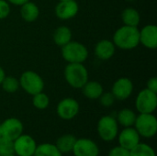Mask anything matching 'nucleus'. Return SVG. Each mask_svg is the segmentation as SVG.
<instances>
[{
    "label": "nucleus",
    "mask_w": 157,
    "mask_h": 156,
    "mask_svg": "<svg viewBox=\"0 0 157 156\" xmlns=\"http://www.w3.org/2000/svg\"><path fill=\"white\" fill-rule=\"evenodd\" d=\"M137 115L135 112L130 108H123L121 111H119L117 115V121L118 124L126 128V127H133L135 120H136Z\"/></svg>",
    "instance_id": "20"
},
{
    "label": "nucleus",
    "mask_w": 157,
    "mask_h": 156,
    "mask_svg": "<svg viewBox=\"0 0 157 156\" xmlns=\"http://www.w3.org/2000/svg\"><path fill=\"white\" fill-rule=\"evenodd\" d=\"M5 76H6L5 71H4L3 68L0 66V85H1V83H2V81H3V79L5 78Z\"/></svg>",
    "instance_id": "33"
},
{
    "label": "nucleus",
    "mask_w": 157,
    "mask_h": 156,
    "mask_svg": "<svg viewBox=\"0 0 157 156\" xmlns=\"http://www.w3.org/2000/svg\"><path fill=\"white\" fill-rule=\"evenodd\" d=\"M119 145L131 151L139 143H141V136L133 127L124 128L117 136Z\"/></svg>",
    "instance_id": "12"
},
{
    "label": "nucleus",
    "mask_w": 157,
    "mask_h": 156,
    "mask_svg": "<svg viewBox=\"0 0 157 156\" xmlns=\"http://www.w3.org/2000/svg\"><path fill=\"white\" fill-rule=\"evenodd\" d=\"M57 115L64 120H73L79 112L78 102L72 97H66L62 99L57 105Z\"/></svg>",
    "instance_id": "9"
},
{
    "label": "nucleus",
    "mask_w": 157,
    "mask_h": 156,
    "mask_svg": "<svg viewBox=\"0 0 157 156\" xmlns=\"http://www.w3.org/2000/svg\"><path fill=\"white\" fill-rule=\"evenodd\" d=\"M64 77L74 88H82L88 81V72L83 63H68L64 69Z\"/></svg>",
    "instance_id": "2"
},
{
    "label": "nucleus",
    "mask_w": 157,
    "mask_h": 156,
    "mask_svg": "<svg viewBox=\"0 0 157 156\" xmlns=\"http://www.w3.org/2000/svg\"><path fill=\"white\" fill-rule=\"evenodd\" d=\"M20 15L21 17L27 21V22H33L35 21L39 15H40V9L38 7V6L32 2H27L25 4H23L22 6H20Z\"/></svg>",
    "instance_id": "17"
},
{
    "label": "nucleus",
    "mask_w": 157,
    "mask_h": 156,
    "mask_svg": "<svg viewBox=\"0 0 157 156\" xmlns=\"http://www.w3.org/2000/svg\"><path fill=\"white\" fill-rule=\"evenodd\" d=\"M147 89L155 92L157 94V78L156 77H152L148 80L147 82Z\"/></svg>",
    "instance_id": "31"
},
{
    "label": "nucleus",
    "mask_w": 157,
    "mask_h": 156,
    "mask_svg": "<svg viewBox=\"0 0 157 156\" xmlns=\"http://www.w3.org/2000/svg\"><path fill=\"white\" fill-rule=\"evenodd\" d=\"M108 156H130V151L119 145L112 148L109 152Z\"/></svg>",
    "instance_id": "29"
},
{
    "label": "nucleus",
    "mask_w": 157,
    "mask_h": 156,
    "mask_svg": "<svg viewBox=\"0 0 157 156\" xmlns=\"http://www.w3.org/2000/svg\"><path fill=\"white\" fill-rule=\"evenodd\" d=\"M121 18L126 26H131V27H137L140 23L141 17L139 12L132 7H127L122 11L121 14Z\"/></svg>",
    "instance_id": "22"
},
{
    "label": "nucleus",
    "mask_w": 157,
    "mask_h": 156,
    "mask_svg": "<svg viewBox=\"0 0 157 156\" xmlns=\"http://www.w3.org/2000/svg\"><path fill=\"white\" fill-rule=\"evenodd\" d=\"M140 42L148 49L157 47V27L155 25H147L140 30Z\"/></svg>",
    "instance_id": "15"
},
{
    "label": "nucleus",
    "mask_w": 157,
    "mask_h": 156,
    "mask_svg": "<svg viewBox=\"0 0 157 156\" xmlns=\"http://www.w3.org/2000/svg\"><path fill=\"white\" fill-rule=\"evenodd\" d=\"M6 1L10 4L15 5V6H22L23 4L29 2V0H6Z\"/></svg>",
    "instance_id": "32"
},
{
    "label": "nucleus",
    "mask_w": 157,
    "mask_h": 156,
    "mask_svg": "<svg viewBox=\"0 0 157 156\" xmlns=\"http://www.w3.org/2000/svg\"><path fill=\"white\" fill-rule=\"evenodd\" d=\"M32 104L38 109H45L48 108V106L50 104L49 97L46 94H44L43 92H40L33 96Z\"/></svg>",
    "instance_id": "26"
},
{
    "label": "nucleus",
    "mask_w": 157,
    "mask_h": 156,
    "mask_svg": "<svg viewBox=\"0 0 157 156\" xmlns=\"http://www.w3.org/2000/svg\"><path fill=\"white\" fill-rule=\"evenodd\" d=\"M33 156H63V154L57 149L55 144L45 143L37 145Z\"/></svg>",
    "instance_id": "23"
},
{
    "label": "nucleus",
    "mask_w": 157,
    "mask_h": 156,
    "mask_svg": "<svg viewBox=\"0 0 157 156\" xmlns=\"http://www.w3.org/2000/svg\"><path fill=\"white\" fill-rule=\"evenodd\" d=\"M72 39V32L71 29L68 27L65 26H61L53 33V40L54 42L60 46L63 47L69 41H71Z\"/></svg>",
    "instance_id": "21"
},
{
    "label": "nucleus",
    "mask_w": 157,
    "mask_h": 156,
    "mask_svg": "<svg viewBox=\"0 0 157 156\" xmlns=\"http://www.w3.org/2000/svg\"><path fill=\"white\" fill-rule=\"evenodd\" d=\"M78 4L75 0L60 1L55 7V14L57 17L63 20L70 19L78 13Z\"/></svg>",
    "instance_id": "14"
},
{
    "label": "nucleus",
    "mask_w": 157,
    "mask_h": 156,
    "mask_svg": "<svg viewBox=\"0 0 157 156\" xmlns=\"http://www.w3.org/2000/svg\"><path fill=\"white\" fill-rule=\"evenodd\" d=\"M18 81L22 89L31 96L42 92L44 88V82L42 78L33 71L24 72Z\"/></svg>",
    "instance_id": "6"
},
{
    "label": "nucleus",
    "mask_w": 157,
    "mask_h": 156,
    "mask_svg": "<svg viewBox=\"0 0 157 156\" xmlns=\"http://www.w3.org/2000/svg\"><path fill=\"white\" fill-rule=\"evenodd\" d=\"M115 53V45L113 41L109 40H102L96 44L95 54L103 61L109 60Z\"/></svg>",
    "instance_id": "16"
},
{
    "label": "nucleus",
    "mask_w": 157,
    "mask_h": 156,
    "mask_svg": "<svg viewBox=\"0 0 157 156\" xmlns=\"http://www.w3.org/2000/svg\"><path fill=\"white\" fill-rule=\"evenodd\" d=\"M2 137L10 141H15L23 133V124L16 118H9L1 123Z\"/></svg>",
    "instance_id": "10"
},
{
    "label": "nucleus",
    "mask_w": 157,
    "mask_h": 156,
    "mask_svg": "<svg viewBox=\"0 0 157 156\" xmlns=\"http://www.w3.org/2000/svg\"><path fill=\"white\" fill-rule=\"evenodd\" d=\"M62 56L68 63H83L88 57V51L80 42L69 41L62 47Z\"/></svg>",
    "instance_id": "3"
},
{
    "label": "nucleus",
    "mask_w": 157,
    "mask_h": 156,
    "mask_svg": "<svg viewBox=\"0 0 157 156\" xmlns=\"http://www.w3.org/2000/svg\"><path fill=\"white\" fill-rule=\"evenodd\" d=\"M99 101H100V104L103 106V107H106V108H109V107H111L116 98L114 97L113 94L111 92H107V93H102V95L99 97Z\"/></svg>",
    "instance_id": "28"
},
{
    "label": "nucleus",
    "mask_w": 157,
    "mask_h": 156,
    "mask_svg": "<svg viewBox=\"0 0 157 156\" xmlns=\"http://www.w3.org/2000/svg\"><path fill=\"white\" fill-rule=\"evenodd\" d=\"M97 130L101 140L104 142H112L119 134V124L116 118L103 116L98 122Z\"/></svg>",
    "instance_id": "5"
},
{
    "label": "nucleus",
    "mask_w": 157,
    "mask_h": 156,
    "mask_svg": "<svg viewBox=\"0 0 157 156\" xmlns=\"http://www.w3.org/2000/svg\"><path fill=\"white\" fill-rule=\"evenodd\" d=\"M2 137V132H1V123H0V138Z\"/></svg>",
    "instance_id": "34"
},
{
    "label": "nucleus",
    "mask_w": 157,
    "mask_h": 156,
    "mask_svg": "<svg viewBox=\"0 0 157 156\" xmlns=\"http://www.w3.org/2000/svg\"><path fill=\"white\" fill-rule=\"evenodd\" d=\"M76 140V137L73 134H64L58 138L55 146L63 154L72 153Z\"/></svg>",
    "instance_id": "19"
},
{
    "label": "nucleus",
    "mask_w": 157,
    "mask_h": 156,
    "mask_svg": "<svg viewBox=\"0 0 157 156\" xmlns=\"http://www.w3.org/2000/svg\"><path fill=\"white\" fill-rule=\"evenodd\" d=\"M113 43L122 50H132L140 43V30L137 27L124 25L118 29L113 36Z\"/></svg>",
    "instance_id": "1"
},
{
    "label": "nucleus",
    "mask_w": 157,
    "mask_h": 156,
    "mask_svg": "<svg viewBox=\"0 0 157 156\" xmlns=\"http://www.w3.org/2000/svg\"><path fill=\"white\" fill-rule=\"evenodd\" d=\"M14 142V154L17 156H33L37 148L36 141L29 134H21Z\"/></svg>",
    "instance_id": "8"
},
{
    "label": "nucleus",
    "mask_w": 157,
    "mask_h": 156,
    "mask_svg": "<svg viewBox=\"0 0 157 156\" xmlns=\"http://www.w3.org/2000/svg\"><path fill=\"white\" fill-rule=\"evenodd\" d=\"M14 154V142L4 137L0 138V156Z\"/></svg>",
    "instance_id": "27"
},
{
    "label": "nucleus",
    "mask_w": 157,
    "mask_h": 156,
    "mask_svg": "<svg viewBox=\"0 0 157 156\" xmlns=\"http://www.w3.org/2000/svg\"><path fill=\"white\" fill-rule=\"evenodd\" d=\"M130 156H156L153 147L147 143H139L130 151Z\"/></svg>",
    "instance_id": "24"
},
{
    "label": "nucleus",
    "mask_w": 157,
    "mask_h": 156,
    "mask_svg": "<svg viewBox=\"0 0 157 156\" xmlns=\"http://www.w3.org/2000/svg\"><path fill=\"white\" fill-rule=\"evenodd\" d=\"M133 126L139 135L144 138H153L157 132V120L153 113H140Z\"/></svg>",
    "instance_id": "4"
},
{
    "label": "nucleus",
    "mask_w": 157,
    "mask_h": 156,
    "mask_svg": "<svg viewBox=\"0 0 157 156\" xmlns=\"http://www.w3.org/2000/svg\"><path fill=\"white\" fill-rule=\"evenodd\" d=\"M1 86L4 91L7 93H15L19 87V81L13 76H5Z\"/></svg>",
    "instance_id": "25"
},
{
    "label": "nucleus",
    "mask_w": 157,
    "mask_h": 156,
    "mask_svg": "<svg viewBox=\"0 0 157 156\" xmlns=\"http://www.w3.org/2000/svg\"><path fill=\"white\" fill-rule=\"evenodd\" d=\"M126 1H133V0H126Z\"/></svg>",
    "instance_id": "36"
},
{
    "label": "nucleus",
    "mask_w": 157,
    "mask_h": 156,
    "mask_svg": "<svg viewBox=\"0 0 157 156\" xmlns=\"http://www.w3.org/2000/svg\"><path fill=\"white\" fill-rule=\"evenodd\" d=\"M10 14L9 3L6 0H0V19L6 18Z\"/></svg>",
    "instance_id": "30"
},
{
    "label": "nucleus",
    "mask_w": 157,
    "mask_h": 156,
    "mask_svg": "<svg viewBox=\"0 0 157 156\" xmlns=\"http://www.w3.org/2000/svg\"><path fill=\"white\" fill-rule=\"evenodd\" d=\"M8 156H17V155H15V154H11V155H8Z\"/></svg>",
    "instance_id": "35"
},
{
    "label": "nucleus",
    "mask_w": 157,
    "mask_h": 156,
    "mask_svg": "<svg viewBox=\"0 0 157 156\" xmlns=\"http://www.w3.org/2000/svg\"><path fill=\"white\" fill-rule=\"evenodd\" d=\"M135 107L139 113H153L157 107L156 93L147 88L143 89L137 95Z\"/></svg>",
    "instance_id": "7"
},
{
    "label": "nucleus",
    "mask_w": 157,
    "mask_h": 156,
    "mask_svg": "<svg viewBox=\"0 0 157 156\" xmlns=\"http://www.w3.org/2000/svg\"><path fill=\"white\" fill-rule=\"evenodd\" d=\"M75 156H98V145L91 139H77L72 151Z\"/></svg>",
    "instance_id": "11"
},
{
    "label": "nucleus",
    "mask_w": 157,
    "mask_h": 156,
    "mask_svg": "<svg viewBox=\"0 0 157 156\" xmlns=\"http://www.w3.org/2000/svg\"><path fill=\"white\" fill-rule=\"evenodd\" d=\"M133 91V84L126 77L119 78L112 86L111 93L118 100H125L131 97Z\"/></svg>",
    "instance_id": "13"
},
{
    "label": "nucleus",
    "mask_w": 157,
    "mask_h": 156,
    "mask_svg": "<svg viewBox=\"0 0 157 156\" xmlns=\"http://www.w3.org/2000/svg\"><path fill=\"white\" fill-rule=\"evenodd\" d=\"M82 92L88 99H98L103 93V87L98 82L87 81L82 87Z\"/></svg>",
    "instance_id": "18"
},
{
    "label": "nucleus",
    "mask_w": 157,
    "mask_h": 156,
    "mask_svg": "<svg viewBox=\"0 0 157 156\" xmlns=\"http://www.w3.org/2000/svg\"><path fill=\"white\" fill-rule=\"evenodd\" d=\"M59 1H66V0H59Z\"/></svg>",
    "instance_id": "37"
}]
</instances>
